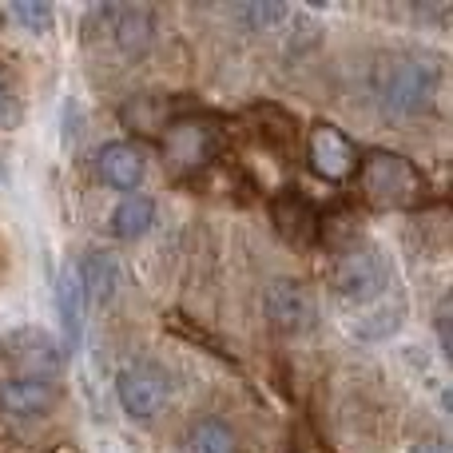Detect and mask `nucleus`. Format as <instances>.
<instances>
[{
	"label": "nucleus",
	"instance_id": "19",
	"mask_svg": "<svg viewBox=\"0 0 453 453\" xmlns=\"http://www.w3.org/2000/svg\"><path fill=\"white\" fill-rule=\"evenodd\" d=\"M20 96L12 92V84H8L4 68H0V127H16L20 124Z\"/></svg>",
	"mask_w": 453,
	"mask_h": 453
},
{
	"label": "nucleus",
	"instance_id": "6",
	"mask_svg": "<svg viewBox=\"0 0 453 453\" xmlns=\"http://www.w3.org/2000/svg\"><path fill=\"white\" fill-rule=\"evenodd\" d=\"M116 394L119 406H124L127 418H140V422H151L159 410L172 398V374H167L159 362H127L116 378Z\"/></svg>",
	"mask_w": 453,
	"mask_h": 453
},
{
	"label": "nucleus",
	"instance_id": "16",
	"mask_svg": "<svg viewBox=\"0 0 453 453\" xmlns=\"http://www.w3.org/2000/svg\"><path fill=\"white\" fill-rule=\"evenodd\" d=\"M191 453H239V438L234 430L219 418H203V422L191 426V438H188Z\"/></svg>",
	"mask_w": 453,
	"mask_h": 453
},
{
	"label": "nucleus",
	"instance_id": "11",
	"mask_svg": "<svg viewBox=\"0 0 453 453\" xmlns=\"http://www.w3.org/2000/svg\"><path fill=\"white\" fill-rule=\"evenodd\" d=\"M56 311H60V330H64V354H76L84 342V314H88V298H84V282H80L76 263H68L56 279Z\"/></svg>",
	"mask_w": 453,
	"mask_h": 453
},
{
	"label": "nucleus",
	"instance_id": "21",
	"mask_svg": "<svg viewBox=\"0 0 453 453\" xmlns=\"http://www.w3.org/2000/svg\"><path fill=\"white\" fill-rule=\"evenodd\" d=\"M414 453H449V446L441 438H430V441H418Z\"/></svg>",
	"mask_w": 453,
	"mask_h": 453
},
{
	"label": "nucleus",
	"instance_id": "8",
	"mask_svg": "<svg viewBox=\"0 0 453 453\" xmlns=\"http://www.w3.org/2000/svg\"><path fill=\"white\" fill-rule=\"evenodd\" d=\"M306 159H311L314 175H322L326 183H346L358 167V148L354 140L334 124H319L306 140Z\"/></svg>",
	"mask_w": 453,
	"mask_h": 453
},
{
	"label": "nucleus",
	"instance_id": "12",
	"mask_svg": "<svg viewBox=\"0 0 453 453\" xmlns=\"http://www.w3.org/2000/svg\"><path fill=\"white\" fill-rule=\"evenodd\" d=\"M96 175H100L111 191L135 196V188H140L143 175H148V164H143L135 143H104V148L96 151Z\"/></svg>",
	"mask_w": 453,
	"mask_h": 453
},
{
	"label": "nucleus",
	"instance_id": "10",
	"mask_svg": "<svg viewBox=\"0 0 453 453\" xmlns=\"http://www.w3.org/2000/svg\"><path fill=\"white\" fill-rule=\"evenodd\" d=\"M266 319L282 334H306L314 326V319H319V306H314V295L303 282L279 279L266 287Z\"/></svg>",
	"mask_w": 453,
	"mask_h": 453
},
{
	"label": "nucleus",
	"instance_id": "5",
	"mask_svg": "<svg viewBox=\"0 0 453 453\" xmlns=\"http://www.w3.org/2000/svg\"><path fill=\"white\" fill-rule=\"evenodd\" d=\"M334 290L346 298V303H358V306H370V303H382L386 290L394 287V274L386 266V258L378 255L374 247H350L334 258Z\"/></svg>",
	"mask_w": 453,
	"mask_h": 453
},
{
	"label": "nucleus",
	"instance_id": "14",
	"mask_svg": "<svg viewBox=\"0 0 453 453\" xmlns=\"http://www.w3.org/2000/svg\"><path fill=\"white\" fill-rule=\"evenodd\" d=\"M80 271V282H84V298L96 306L111 303L119 290V263L116 255H108V250H92V255H84V263H76Z\"/></svg>",
	"mask_w": 453,
	"mask_h": 453
},
{
	"label": "nucleus",
	"instance_id": "18",
	"mask_svg": "<svg viewBox=\"0 0 453 453\" xmlns=\"http://www.w3.org/2000/svg\"><path fill=\"white\" fill-rule=\"evenodd\" d=\"M287 12H290L287 4H242V8H234V16L247 20L250 32H263V28H271V24L287 20Z\"/></svg>",
	"mask_w": 453,
	"mask_h": 453
},
{
	"label": "nucleus",
	"instance_id": "17",
	"mask_svg": "<svg viewBox=\"0 0 453 453\" xmlns=\"http://www.w3.org/2000/svg\"><path fill=\"white\" fill-rule=\"evenodd\" d=\"M8 16L12 20H20L28 32H48L52 28V20H56V8L52 4H44V0H16V4H8Z\"/></svg>",
	"mask_w": 453,
	"mask_h": 453
},
{
	"label": "nucleus",
	"instance_id": "15",
	"mask_svg": "<svg viewBox=\"0 0 453 453\" xmlns=\"http://www.w3.org/2000/svg\"><path fill=\"white\" fill-rule=\"evenodd\" d=\"M151 223H156V203H151L148 196H124L119 199V207L111 211V234L116 239H143V234L151 231Z\"/></svg>",
	"mask_w": 453,
	"mask_h": 453
},
{
	"label": "nucleus",
	"instance_id": "9",
	"mask_svg": "<svg viewBox=\"0 0 453 453\" xmlns=\"http://www.w3.org/2000/svg\"><path fill=\"white\" fill-rule=\"evenodd\" d=\"M56 402H60V382L52 378H0V414L8 422H36L52 414Z\"/></svg>",
	"mask_w": 453,
	"mask_h": 453
},
{
	"label": "nucleus",
	"instance_id": "20",
	"mask_svg": "<svg viewBox=\"0 0 453 453\" xmlns=\"http://www.w3.org/2000/svg\"><path fill=\"white\" fill-rule=\"evenodd\" d=\"M438 338H441V354L449 358V303L438 306Z\"/></svg>",
	"mask_w": 453,
	"mask_h": 453
},
{
	"label": "nucleus",
	"instance_id": "2",
	"mask_svg": "<svg viewBox=\"0 0 453 453\" xmlns=\"http://www.w3.org/2000/svg\"><path fill=\"white\" fill-rule=\"evenodd\" d=\"M441 88V68L426 56L398 52L374 68V96L390 116H422L434 108Z\"/></svg>",
	"mask_w": 453,
	"mask_h": 453
},
{
	"label": "nucleus",
	"instance_id": "3",
	"mask_svg": "<svg viewBox=\"0 0 453 453\" xmlns=\"http://www.w3.org/2000/svg\"><path fill=\"white\" fill-rule=\"evenodd\" d=\"M92 48H108L119 60H140L156 36V16L143 4H96L84 20Z\"/></svg>",
	"mask_w": 453,
	"mask_h": 453
},
{
	"label": "nucleus",
	"instance_id": "4",
	"mask_svg": "<svg viewBox=\"0 0 453 453\" xmlns=\"http://www.w3.org/2000/svg\"><path fill=\"white\" fill-rule=\"evenodd\" d=\"M223 151L219 119L211 116H175L164 132V156L172 172H199Z\"/></svg>",
	"mask_w": 453,
	"mask_h": 453
},
{
	"label": "nucleus",
	"instance_id": "7",
	"mask_svg": "<svg viewBox=\"0 0 453 453\" xmlns=\"http://www.w3.org/2000/svg\"><path fill=\"white\" fill-rule=\"evenodd\" d=\"M0 354H4V362L16 370L12 378H52L56 382L60 366H64V350L56 346V338L36 326H24V330H16L12 338H4Z\"/></svg>",
	"mask_w": 453,
	"mask_h": 453
},
{
	"label": "nucleus",
	"instance_id": "13",
	"mask_svg": "<svg viewBox=\"0 0 453 453\" xmlns=\"http://www.w3.org/2000/svg\"><path fill=\"white\" fill-rule=\"evenodd\" d=\"M271 219H274V226H279L282 239L295 242V247H311V242L319 239V231H322L319 211H314L303 196H295V191H287V196L274 199V203H271Z\"/></svg>",
	"mask_w": 453,
	"mask_h": 453
},
{
	"label": "nucleus",
	"instance_id": "1",
	"mask_svg": "<svg viewBox=\"0 0 453 453\" xmlns=\"http://www.w3.org/2000/svg\"><path fill=\"white\" fill-rule=\"evenodd\" d=\"M358 196L374 211H418L430 203V180L414 159L398 156V151L374 148L358 156Z\"/></svg>",
	"mask_w": 453,
	"mask_h": 453
}]
</instances>
